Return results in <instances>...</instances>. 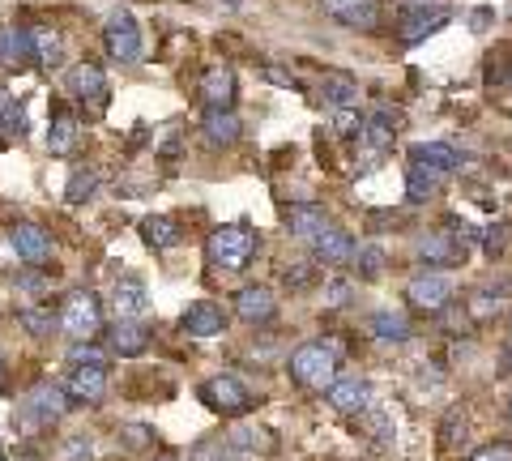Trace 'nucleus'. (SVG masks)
Instances as JSON below:
<instances>
[{
  "label": "nucleus",
  "instance_id": "33",
  "mask_svg": "<svg viewBox=\"0 0 512 461\" xmlns=\"http://www.w3.org/2000/svg\"><path fill=\"white\" fill-rule=\"evenodd\" d=\"M94 188H99V180H94V171L77 167L73 176H69V184H64V197H69V201H90V197H94Z\"/></svg>",
  "mask_w": 512,
  "mask_h": 461
},
{
  "label": "nucleus",
  "instance_id": "10",
  "mask_svg": "<svg viewBox=\"0 0 512 461\" xmlns=\"http://www.w3.org/2000/svg\"><path fill=\"white\" fill-rule=\"evenodd\" d=\"M325 402L338 410V415H359V410H367V402H372V389H367V380H359V376H338L325 389Z\"/></svg>",
  "mask_w": 512,
  "mask_h": 461
},
{
  "label": "nucleus",
  "instance_id": "4",
  "mask_svg": "<svg viewBox=\"0 0 512 461\" xmlns=\"http://www.w3.org/2000/svg\"><path fill=\"white\" fill-rule=\"evenodd\" d=\"M291 376H295V385L325 393L333 380H338V351H333V346H325V342L299 346V351L291 355Z\"/></svg>",
  "mask_w": 512,
  "mask_h": 461
},
{
  "label": "nucleus",
  "instance_id": "3",
  "mask_svg": "<svg viewBox=\"0 0 512 461\" xmlns=\"http://www.w3.org/2000/svg\"><path fill=\"white\" fill-rule=\"evenodd\" d=\"M56 325L69 333L73 342H90L103 333V299L94 291H69L56 312Z\"/></svg>",
  "mask_w": 512,
  "mask_h": 461
},
{
  "label": "nucleus",
  "instance_id": "13",
  "mask_svg": "<svg viewBox=\"0 0 512 461\" xmlns=\"http://www.w3.org/2000/svg\"><path fill=\"white\" fill-rule=\"evenodd\" d=\"M235 312H239V321H248V325H265V321H274L278 299L269 286H244V291L235 295Z\"/></svg>",
  "mask_w": 512,
  "mask_h": 461
},
{
  "label": "nucleus",
  "instance_id": "21",
  "mask_svg": "<svg viewBox=\"0 0 512 461\" xmlns=\"http://www.w3.org/2000/svg\"><path fill=\"white\" fill-rule=\"evenodd\" d=\"M107 346L120 359H133V355H141L150 346V333H146V325H141V321H116V325H111V333H107Z\"/></svg>",
  "mask_w": 512,
  "mask_h": 461
},
{
  "label": "nucleus",
  "instance_id": "35",
  "mask_svg": "<svg viewBox=\"0 0 512 461\" xmlns=\"http://www.w3.org/2000/svg\"><path fill=\"white\" fill-rule=\"evenodd\" d=\"M333 129H338L342 137H355L363 129V116H359V107H346V111H333Z\"/></svg>",
  "mask_w": 512,
  "mask_h": 461
},
{
  "label": "nucleus",
  "instance_id": "18",
  "mask_svg": "<svg viewBox=\"0 0 512 461\" xmlns=\"http://www.w3.org/2000/svg\"><path fill=\"white\" fill-rule=\"evenodd\" d=\"M397 124H402V116L397 111H389V107H380V111H372V116L363 120V129H359V137H363V146L367 150H389L393 146V137H397Z\"/></svg>",
  "mask_w": 512,
  "mask_h": 461
},
{
  "label": "nucleus",
  "instance_id": "30",
  "mask_svg": "<svg viewBox=\"0 0 512 461\" xmlns=\"http://www.w3.org/2000/svg\"><path fill=\"white\" fill-rule=\"evenodd\" d=\"M372 333L384 342H406L410 338V316L406 312H376L372 316Z\"/></svg>",
  "mask_w": 512,
  "mask_h": 461
},
{
  "label": "nucleus",
  "instance_id": "15",
  "mask_svg": "<svg viewBox=\"0 0 512 461\" xmlns=\"http://www.w3.org/2000/svg\"><path fill=\"white\" fill-rule=\"evenodd\" d=\"M103 393H107V368H73L69 385H64V397L82 406L103 402Z\"/></svg>",
  "mask_w": 512,
  "mask_h": 461
},
{
  "label": "nucleus",
  "instance_id": "44",
  "mask_svg": "<svg viewBox=\"0 0 512 461\" xmlns=\"http://www.w3.org/2000/svg\"><path fill=\"white\" fill-rule=\"evenodd\" d=\"M0 461H5V453H0Z\"/></svg>",
  "mask_w": 512,
  "mask_h": 461
},
{
  "label": "nucleus",
  "instance_id": "26",
  "mask_svg": "<svg viewBox=\"0 0 512 461\" xmlns=\"http://www.w3.org/2000/svg\"><path fill=\"white\" fill-rule=\"evenodd\" d=\"M201 133H205V141H210V146H235V141H239V120H235V111H205Z\"/></svg>",
  "mask_w": 512,
  "mask_h": 461
},
{
  "label": "nucleus",
  "instance_id": "27",
  "mask_svg": "<svg viewBox=\"0 0 512 461\" xmlns=\"http://www.w3.org/2000/svg\"><path fill=\"white\" fill-rule=\"evenodd\" d=\"M227 444L239 453H269L274 449V432H269V427H256V423H244L227 436Z\"/></svg>",
  "mask_w": 512,
  "mask_h": 461
},
{
  "label": "nucleus",
  "instance_id": "14",
  "mask_svg": "<svg viewBox=\"0 0 512 461\" xmlns=\"http://www.w3.org/2000/svg\"><path fill=\"white\" fill-rule=\"evenodd\" d=\"M201 99L210 103V111H231L235 103V69L231 65H214L201 77Z\"/></svg>",
  "mask_w": 512,
  "mask_h": 461
},
{
  "label": "nucleus",
  "instance_id": "24",
  "mask_svg": "<svg viewBox=\"0 0 512 461\" xmlns=\"http://www.w3.org/2000/svg\"><path fill=\"white\" fill-rule=\"evenodd\" d=\"M141 240H146L150 248H158V252H167V248H175L184 240V231H180V222H175V218L150 214L146 222H141Z\"/></svg>",
  "mask_w": 512,
  "mask_h": 461
},
{
  "label": "nucleus",
  "instance_id": "12",
  "mask_svg": "<svg viewBox=\"0 0 512 461\" xmlns=\"http://www.w3.org/2000/svg\"><path fill=\"white\" fill-rule=\"evenodd\" d=\"M69 94L77 103H90V107H103L107 103V77L99 65H73L69 69Z\"/></svg>",
  "mask_w": 512,
  "mask_h": 461
},
{
  "label": "nucleus",
  "instance_id": "28",
  "mask_svg": "<svg viewBox=\"0 0 512 461\" xmlns=\"http://www.w3.org/2000/svg\"><path fill=\"white\" fill-rule=\"evenodd\" d=\"M320 99H325L333 111L359 107V86L350 82V77H325V82H320Z\"/></svg>",
  "mask_w": 512,
  "mask_h": 461
},
{
  "label": "nucleus",
  "instance_id": "2",
  "mask_svg": "<svg viewBox=\"0 0 512 461\" xmlns=\"http://www.w3.org/2000/svg\"><path fill=\"white\" fill-rule=\"evenodd\" d=\"M205 257H210L214 269H227V274H235V269H244L256 257V231L248 227V222H227V227L210 231Z\"/></svg>",
  "mask_w": 512,
  "mask_h": 461
},
{
  "label": "nucleus",
  "instance_id": "20",
  "mask_svg": "<svg viewBox=\"0 0 512 461\" xmlns=\"http://www.w3.org/2000/svg\"><path fill=\"white\" fill-rule=\"evenodd\" d=\"M286 222H291V231L299 235L303 244H312L320 231H329L333 227V218L320 210V205H312V201H299V205H291V210H286Z\"/></svg>",
  "mask_w": 512,
  "mask_h": 461
},
{
  "label": "nucleus",
  "instance_id": "22",
  "mask_svg": "<svg viewBox=\"0 0 512 461\" xmlns=\"http://www.w3.org/2000/svg\"><path fill=\"white\" fill-rule=\"evenodd\" d=\"M26 35H30V60H39L43 69H56L64 60V39L56 26H30Z\"/></svg>",
  "mask_w": 512,
  "mask_h": 461
},
{
  "label": "nucleus",
  "instance_id": "16",
  "mask_svg": "<svg viewBox=\"0 0 512 461\" xmlns=\"http://www.w3.org/2000/svg\"><path fill=\"white\" fill-rule=\"evenodd\" d=\"M9 240H13V248H18V257L30 261V265L52 257V235H47L43 227H35V222H18V227L9 231Z\"/></svg>",
  "mask_w": 512,
  "mask_h": 461
},
{
  "label": "nucleus",
  "instance_id": "42",
  "mask_svg": "<svg viewBox=\"0 0 512 461\" xmlns=\"http://www.w3.org/2000/svg\"><path fill=\"white\" fill-rule=\"evenodd\" d=\"M508 415H512V397H508Z\"/></svg>",
  "mask_w": 512,
  "mask_h": 461
},
{
  "label": "nucleus",
  "instance_id": "23",
  "mask_svg": "<svg viewBox=\"0 0 512 461\" xmlns=\"http://www.w3.org/2000/svg\"><path fill=\"white\" fill-rule=\"evenodd\" d=\"M325 5V13H333L338 22L355 26V30H372L376 26V0H320Z\"/></svg>",
  "mask_w": 512,
  "mask_h": 461
},
{
  "label": "nucleus",
  "instance_id": "38",
  "mask_svg": "<svg viewBox=\"0 0 512 461\" xmlns=\"http://www.w3.org/2000/svg\"><path fill=\"white\" fill-rule=\"evenodd\" d=\"M18 291H26V295H43V291H47V278H39V274H18Z\"/></svg>",
  "mask_w": 512,
  "mask_h": 461
},
{
  "label": "nucleus",
  "instance_id": "5",
  "mask_svg": "<svg viewBox=\"0 0 512 461\" xmlns=\"http://www.w3.org/2000/svg\"><path fill=\"white\" fill-rule=\"evenodd\" d=\"M406 299H410V308L414 312H427V316H436V312H444L448 304L457 299V282L448 278V274H419V278H410V286H406Z\"/></svg>",
  "mask_w": 512,
  "mask_h": 461
},
{
  "label": "nucleus",
  "instance_id": "32",
  "mask_svg": "<svg viewBox=\"0 0 512 461\" xmlns=\"http://www.w3.org/2000/svg\"><path fill=\"white\" fill-rule=\"evenodd\" d=\"M18 321H22L26 333H35V338H47V333L56 329V312H52V308H22Z\"/></svg>",
  "mask_w": 512,
  "mask_h": 461
},
{
  "label": "nucleus",
  "instance_id": "6",
  "mask_svg": "<svg viewBox=\"0 0 512 461\" xmlns=\"http://www.w3.org/2000/svg\"><path fill=\"white\" fill-rule=\"evenodd\" d=\"M103 43L111 60H120V65H133V60H141V26L128 9H116L103 26Z\"/></svg>",
  "mask_w": 512,
  "mask_h": 461
},
{
  "label": "nucleus",
  "instance_id": "17",
  "mask_svg": "<svg viewBox=\"0 0 512 461\" xmlns=\"http://www.w3.org/2000/svg\"><path fill=\"white\" fill-rule=\"evenodd\" d=\"M448 22V9L444 5H410L406 18H402V39L406 43H419L423 35H436V30Z\"/></svg>",
  "mask_w": 512,
  "mask_h": 461
},
{
  "label": "nucleus",
  "instance_id": "37",
  "mask_svg": "<svg viewBox=\"0 0 512 461\" xmlns=\"http://www.w3.org/2000/svg\"><path fill=\"white\" fill-rule=\"evenodd\" d=\"M350 295H355V286H350V282H329V286H325V304H329V308L350 304Z\"/></svg>",
  "mask_w": 512,
  "mask_h": 461
},
{
  "label": "nucleus",
  "instance_id": "39",
  "mask_svg": "<svg viewBox=\"0 0 512 461\" xmlns=\"http://www.w3.org/2000/svg\"><path fill=\"white\" fill-rule=\"evenodd\" d=\"M470 461H512V453L504 449V444H487V449H478Z\"/></svg>",
  "mask_w": 512,
  "mask_h": 461
},
{
  "label": "nucleus",
  "instance_id": "34",
  "mask_svg": "<svg viewBox=\"0 0 512 461\" xmlns=\"http://www.w3.org/2000/svg\"><path fill=\"white\" fill-rule=\"evenodd\" d=\"M355 261H359V278H363V282H372V278L384 274V248H376V244L359 248V252H355Z\"/></svg>",
  "mask_w": 512,
  "mask_h": 461
},
{
  "label": "nucleus",
  "instance_id": "43",
  "mask_svg": "<svg viewBox=\"0 0 512 461\" xmlns=\"http://www.w3.org/2000/svg\"><path fill=\"white\" fill-rule=\"evenodd\" d=\"M508 333H512V321H508Z\"/></svg>",
  "mask_w": 512,
  "mask_h": 461
},
{
  "label": "nucleus",
  "instance_id": "29",
  "mask_svg": "<svg viewBox=\"0 0 512 461\" xmlns=\"http://www.w3.org/2000/svg\"><path fill=\"white\" fill-rule=\"evenodd\" d=\"M73 141H77V116H73V111H56L52 129H47V150H52V154H69Z\"/></svg>",
  "mask_w": 512,
  "mask_h": 461
},
{
  "label": "nucleus",
  "instance_id": "41",
  "mask_svg": "<svg viewBox=\"0 0 512 461\" xmlns=\"http://www.w3.org/2000/svg\"><path fill=\"white\" fill-rule=\"evenodd\" d=\"M0 380H5V359H0Z\"/></svg>",
  "mask_w": 512,
  "mask_h": 461
},
{
  "label": "nucleus",
  "instance_id": "40",
  "mask_svg": "<svg viewBox=\"0 0 512 461\" xmlns=\"http://www.w3.org/2000/svg\"><path fill=\"white\" fill-rule=\"evenodd\" d=\"M146 427H128V444H133V449H141V444H146Z\"/></svg>",
  "mask_w": 512,
  "mask_h": 461
},
{
  "label": "nucleus",
  "instance_id": "25",
  "mask_svg": "<svg viewBox=\"0 0 512 461\" xmlns=\"http://www.w3.org/2000/svg\"><path fill=\"white\" fill-rule=\"evenodd\" d=\"M26 60H30L26 26H0V65H5V69H22Z\"/></svg>",
  "mask_w": 512,
  "mask_h": 461
},
{
  "label": "nucleus",
  "instance_id": "7",
  "mask_svg": "<svg viewBox=\"0 0 512 461\" xmlns=\"http://www.w3.org/2000/svg\"><path fill=\"white\" fill-rule=\"evenodd\" d=\"M197 393H201L205 406L218 410V415H244V410L252 406V393L239 385L235 376H214V380H205Z\"/></svg>",
  "mask_w": 512,
  "mask_h": 461
},
{
  "label": "nucleus",
  "instance_id": "1",
  "mask_svg": "<svg viewBox=\"0 0 512 461\" xmlns=\"http://www.w3.org/2000/svg\"><path fill=\"white\" fill-rule=\"evenodd\" d=\"M457 167H461V154H457V146H448V141H419V146H410V154H406V197L427 201Z\"/></svg>",
  "mask_w": 512,
  "mask_h": 461
},
{
  "label": "nucleus",
  "instance_id": "11",
  "mask_svg": "<svg viewBox=\"0 0 512 461\" xmlns=\"http://www.w3.org/2000/svg\"><path fill=\"white\" fill-rule=\"evenodd\" d=\"M64 410H69V397H64L60 385H35V389H30V397H26V419L35 427L56 423Z\"/></svg>",
  "mask_w": 512,
  "mask_h": 461
},
{
  "label": "nucleus",
  "instance_id": "8",
  "mask_svg": "<svg viewBox=\"0 0 512 461\" xmlns=\"http://www.w3.org/2000/svg\"><path fill=\"white\" fill-rule=\"evenodd\" d=\"M180 329L188 338H218V333H227V312H222L214 299H197V304L180 316Z\"/></svg>",
  "mask_w": 512,
  "mask_h": 461
},
{
  "label": "nucleus",
  "instance_id": "9",
  "mask_svg": "<svg viewBox=\"0 0 512 461\" xmlns=\"http://www.w3.org/2000/svg\"><path fill=\"white\" fill-rule=\"evenodd\" d=\"M111 308H116L120 321H141L150 312V299H146V282L137 274H124L116 286H111Z\"/></svg>",
  "mask_w": 512,
  "mask_h": 461
},
{
  "label": "nucleus",
  "instance_id": "36",
  "mask_svg": "<svg viewBox=\"0 0 512 461\" xmlns=\"http://www.w3.org/2000/svg\"><path fill=\"white\" fill-rule=\"evenodd\" d=\"M423 252H427V257H431V261H444V257H453V252H457V248H453V244H448V240H444V231H436V235H431V240H423Z\"/></svg>",
  "mask_w": 512,
  "mask_h": 461
},
{
  "label": "nucleus",
  "instance_id": "19",
  "mask_svg": "<svg viewBox=\"0 0 512 461\" xmlns=\"http://www.w3.org/2000/svg\"><path fill=\"white\" fill-rule=\"evenodd\" d=\"M312 257L325 261V265H342V261L355 257V240H350V231H342L338 222H333L329 231H320L312 240Z\"/></svg>",
  "mask_w": 512,
  "mask_h": 461
},
{
  "label": "nucleus",
  "instance_id": "31",
  "mask_svg": "<svg viewBox=\"0 0 512 461\" xmlns=\"http://www.w3.org/2000/svg\"><path fill=\"white\" fill-rule=\"evenodd\" d=\"M0 129L5 133H26V116H22V107H18V99H13V94L0 86Z\"/></svg>",
  "mask_w": 512,
  "mask_h": 461
}]
</instances>
